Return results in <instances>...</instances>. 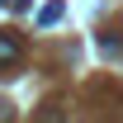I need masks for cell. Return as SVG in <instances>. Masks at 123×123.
Returning a JSON list of instances; mask_svg holds the SVG:
<instances>
[{"mask_svg":"<svg viewBox=\"0 0 123 123\" xmlns=\"http://www.w3.org/2000/svg\"><path fill=\"white\" fill-rule=\"evenodd\" d=\"M19 57H24L19 33H14V29H0V66H19Z\"/></svg>","mask_w":123,"mask_h":123,"instance_id":"6da1fadb","label":"cell"},{"mask_svg":"<svg viewBox=\"0 0 123 123\" xmlns=\"http://www.w3.org/2000/svg\"><path fill=\"white\" fill-rule=\"evenodd\" d=\"M57 19H62V0H47L43 10H38V29H52Z\"/></svg>","mask_w":123,"mask_h":123,"instance_id":"7a4b0ae2","label":"cell"},{"mask_svg":"<svg viewBox=\"0 0 123 123\" xmlns=\"http://www.w3.org/2000/svg\"><path fill=\"white\" fill-rule=\"evenodd\" d=\"M33 123H71V118H66V109H62V104H43Z\"/></svg>","mask_w":123,"mask_h":123,"instance_id":"3957f363","label":"cell"},{"mask_svg":"<svg viewBox=\"0 0 123 123\" xmlns=\"http://www.w3.org/2000/svg\"><path fill=\"white\" fill-rule=\"evenodd\" d=\"M0 123H14V114H10V104H0Z\"/></svg>","mask_w":123,"mask_h":123,"instance_id":"277c9868","label":"cell"}]
</instances>
